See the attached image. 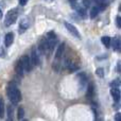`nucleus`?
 I'll use <instances>...</instances> for the list:
<instances>
[{"instance_id":"22","label":"nucleus","mask_w":121,"mask_h":121,"mask_svg":"<svg viewBox=\"0 0 121 121\" xmlns=\"http://www.w3.org/2000/svg\"><path fill=\"white\" fill-rule=\"evenodd\" d=\"M28 1H29V0H19V4H20V5H26Z\"/></svg>"},{"instance_id":"21","label":"nucleus","mask_w":121,"mask_h":121,"mask_svg":"<svg viewBox=\"0 0 121 121\" xmlns=\"http://www.w3.org/2000/svg\"><path fill=\"white\" fill-rule=\"evenodd\" d=\"M116 22H117V26H118V28H120L121 27V18H120V16H117V18H116Z\"/></svg>"},{"instance_id":"15","label":"nucleus","mask_w":121,"mask_h":121,"mask_svg":"<svg viewBox=\"0 0 121 121\" xmlns=\"http://www.w3.org/2000/svg\"><path fill=\"white\" fill-rule=\"evenodd\" d=\"M101 42H102V44L104 45L106 48H108V47L111 46L112 39H111V37H108V36H103V37L101 38Z\"/></svg>"},{"instance_id":"2","label":"nucleus","mask_w":121,"mask_h":121,"mask_svg":"<svg viewBox=\"0 0 121 121\" xmlns=\"http://www.w3.org/2000/svg\"><path fill=\"white\" fill-rule=\"evenodd\" d=\"M17 18H18V11H17V9L10 10L5 15L4 26H5V27H10V26H12L13 23L16 22Z\"/></svg>"},{"instance_id":"1","label":"nucleus","mask_w":121,"mask_h":121,"mask_svg":"<svg viewBox=\"0 0 121 121\" xmlns=\"http://www.w3.org/2000/svg\"><path fill=\"white\" fill-rule=\"evenodd\" d=\"M6 95H8L9 99H10V101L13 104H17V103L20 102V100H21L20 90L18 89V87L15 84L11 83L8 86V88H6Z\"/></svg>"},{"instance_id":"12","label":"nucleus","mask_w":121,"mask_h":121,"mask_svg":"<svg viewBox=\"0 0 121 121\" xmlns=\"http://www.w3.org/2000/svg\"><path fill=\"white\" fill-rule=\"evenodd\" d=\"M6 114H8V119L13 120V117H14V107L12 105H8L6 106Z\"/></svg>"},{"instance_id":"17","label":"nucleus","mask_w":121,"mask_h":121,"mask_svg":"<svg viewBox=\"0 0 121 121\" xmlns=\"http://www.w3.org/2000/svg\"><path fill=\"white\" fill-rule=\"evenodd\" d=\"M23 116H25V109H23L22 107H19V108H18V115H17V118H18L19 120H21L23 118Z\"/></svg>"},{"instance_id":"8","label":"nucleus","mask_w":121,"mask_h":121,"mask_svg":"<svg viewBox=\"0 0 121 121\" xmlns=\"http://www.w3.org/2000/svg\"><path fill=\"white\" fill-rule=\"evenodd\" d=\"M95 94H96V90H95L94 83H89V85H88V87H87V91H86V97H87V99L91 100L95 97Z\"/></svg>"},{"instance_id":"11","label":"nucleus","mask_w":121,"mask_h":121,"mask_svg":"<svg viewBox=\"0 0 121 121\" xmlns=\"http://www.w3.org/2000/svg\"><path fill=\"white\" fill-rule=\"evenodd\" d=\"M75 10H77L78 14H79L81 17H83V18H86V17H87V13H86L85 8H83V6H81V5H78L77 8H75Z\"/></svg>"},{"instance_id":"7","label":"nucleus","mask_w":121,"mask_h":121,"mask_svg":"<svg viewBox=\"0 0 121 121\" xmlns=\"http://www.w3.org/2000/svg\"><path fill=\"white\" fill-rule=\"evenodd\" d=\"M15 72H16V74L19 75V77H22V75H23L25 68H23V65H22L21 60H19L18 62L16 63V65H15Z\"/></svg>"},{"instance_id":"25","label":"nucleus","mask_w":121,"mask_h":121,"mask_svg":"<svg viewBox=\"0 0 121 121\" xmlns=\"http://www.w3.org/2000/svg\"><path fill=\"white\" fill-rule=\"evenodd\" d=\"M2 15H3V14H2V11H1V9H0V19L2 18Z\"/></svg>"},{"instance_id":"24","label":"nucleus","mask_w":121,"mask_h":121,"mask_svg":"<svg viewBox=\"0 0 121 121\" xmlns=\"http://www.w3.org/2000/svg\"><path fill=\"white\" fill-rule=\"evenodd\" d=\"M118 72H120V62H118Z\"/></svg>"},{"instance_id":"6","label":"nucleus","mask_w":121,"mask_h":121,"mask_svg":"<svg viewBox=\"0 0 121 121\" xmlns=\"http://www.w3.org/2000/svg\"><path fill=\"white\" fill-rule=\"evenodd\" d=\"M30 57H31V60H32V64H33V66H37V65H39V63H40L39 55H38V52H37V50H36L35 48L32 50Z\"/></svg>"},{"instance_id":"13","label":"nucleus","mask_w":121,"mask_h":121,"mask_svg":"<svg viewBox=\"0 0 121 121\" xmlns=\"http://www.w3.org/2000/svg\"><path fill=\"white\" fill-rule=\"evenodd\" d=\"M120 47H121V44H120V39L119 38H114L113 39V49L115 51H120Z\"/></svg>"},{"instance_id":"23","label":"nucleus","mask_w":121,"mask_h":121,"mask_svg":"<svg viewBox=\"0 0 121 121\" xmlns=\"http://www.w3.org/2000/svg\"><path fill=\"white\" fill-rule=\"evenodd\" d=\"M120 119H121L120 114L117 113V114H116V116H115V120H116V121H120Z\"/></svg>"},{"instance_id":"9","label":"nucleus","mask_w":121,"mask_h":121,"mask_svg":"<svg viewBox=\"0 0 121 121\" xmlns=\"http://www.w3.org/2000/svg\"><path fill=\"white\" fill-rule=\"evenodd\" d=\"M13 42H14V34H13L12 32H10V33H8L5 35V37H4V44H5V47H10L11 45L13 44Z\"/></svg>"},{"instance_id":"14","label":"nucleus","mask_w":121,"mask_h":121,"mask_svg":"<svg viewBox=\"0 0 121 121\" xmlns=\"http://www.w3.org/2000/svg\"><path fill=\"white\" fill-rule=\"evenodd\" d=\"M98 14H99V8L98 6H94V8H91V10H90V12H89V16H90V18H96L97 16H98Z\"/></svg>"},{"instance_id":"3","label":"nucleus","mask_w":121,"mask_h":121,"mask_svg":"<svg viewBox=\"0 0 121 121\" xmlns=\"http://www.w3.org/2000/svg\"><path fill=\"white\" fill-rule=\"evenodd\" d=\"M21 62H22V65H23V68H25V71H30L33 69V64H32V60H31V57L29 55H23L21 57Z\"/></svg>"},{"instance_id":"18","label":"nucleus","mask_w":121,"mask_h":121,"mask_svg":"<svg viewBox=\"0 0 121 121\" xmlns=\"http://www.w3.org/2000/svg\"><path fill=\"white\" fill-rule=\"evenodd\" d=\"M96 74L98 75V77H100V78H103L104 77V69L103 68H98L96 70Z\"/></svg>"},{"instance_id":"5","label":"nucleus","mask_w":121,"mask_h":121,"mask_svg":"<svg viewBox=\"0 0 121 121\" xmlns=\"http://www.w3.org/2000/svg\"><path fill=\"white\" fill-rule=\"evenodd\" d=\"M64 51H65V44L64 43H62V44L57 47L56 53H55V60H56V63L54 62V64H56V66L59 65V60L62 59V56L64 55Z\"/></svg>"},{"instance_id":"4","label":"nucleus","mask_w":121,"mask_h":121,"mask_svg":"<svg viewBox=\"0 0 121 121\" xmlns=\"http://www.w3.org/2000/svg\"><path fill=\"white\" fill-rule=\"evenodd\" d=\"M65 27H66V29L69 31V33H71L73 36H75V37H78V38H80V37H81V34H80L79 30H78L77 28H75L74 26L72 25V23L65 22Z\"/></svg>"},{"instance_id":"20","label":"nucleus","mask_w":121,"mask_h":121,"mask_svg":"<svg viewBox=\"0 0 121 121\" xmlns=\"http://www.w3.org/2000/svg\"><path fill=\"white\" fill-rule=\"evenodd\" d=\"M84 8H89L90 6V0H83Z\"/></svg>"},{"instance_id":"26","label":"nucleus","mask_w":121,"mask_h":121,"mask_svg":"<svg viewBox=\"0 0 121 121\" xmlns=\"http://www.w3.org/2000/svg\"><path fill=\"white\" fill-rule=\"evenodd\" d=\"M70 1H71V2H75V1H77V0H70Z\"/></svg>"},{"instance_id":"19","label":"nucleus","mask_w":121,"mask_h":121,"mask_svg":"<svg viewBox=\"0 0 121 121\" xmlns=\"http://www.w3.org/2000/svg\"><path fill=\"white\" fill-rule=\"evenodd\" d=\"M111 85L113 86V87H119V85H120V81L119 80H116V81H114V82H112L111 83Z\"/></svg>"},{"instance_id":"10","label":"nucleus","mask_w":121,"mask_h":121,"mask_svg":"<svg viewBox=\"0 0 121 121\" xmlns=\"http://www.w3.org/2000/svg\"><path fill=\"white\" fill-rule=\"evenodd\" d=\"M111 95L113 96V98H114V100L115 101H119L120 100V91H119V89H118L117 87L111 89Z\"/></svg>"},{"instance_id":"16","label":"nucleus","mask_w":121,"mask_h":121,"mask_svg":"<svg viewBox=\"0 0 121 121\" xmlns=\"http://www.w3.org/2000/svg\"><path fill=\"white\" fill-rule=\"evenodd\" d=\"M4 116V102L2 99H0V118Z\"/></svg>"}]
</instances>
